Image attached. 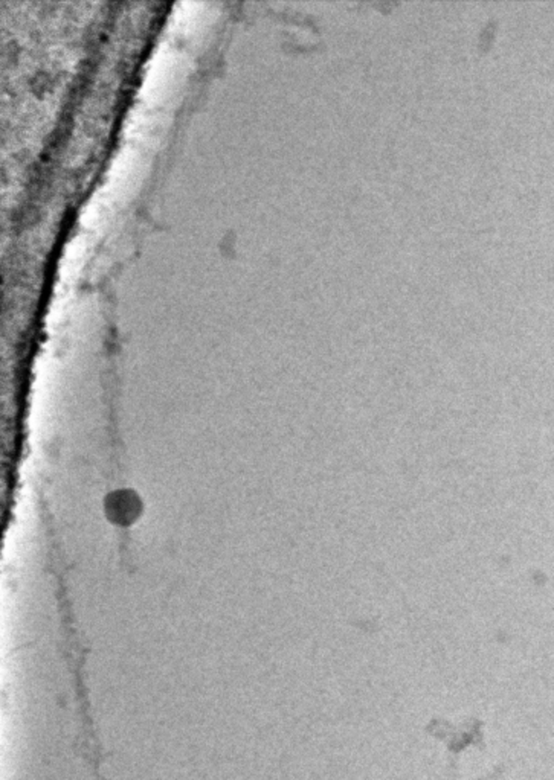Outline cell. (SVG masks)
Here are the masks:
<instances>
[{
	"instance_id": "6da1fadb",
	"label": "cell",
	"mask_w": 554,
	"mask_h": 780,
	"mask_svg": "<svg viewBox=\"0 0 554 780\" xmlns=\"http://www.w3.org/2000/svg\"><path fill=\"white\" fill-rule=\"evenodd\" d=\"M106 512L116 525H130L141 514V501L131 491H115L106 499Z\"/></svg>"
}]
</instances>
